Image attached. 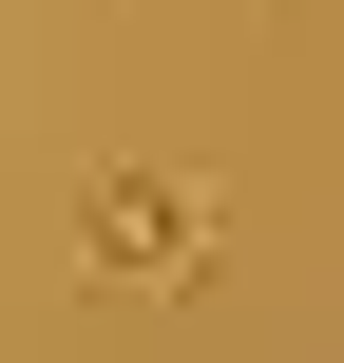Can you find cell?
Instances as JSON below:
<instances>
[{
	"mask_svg": "<svg viewBox=\"0 0 344 363\" xmlns=\"http://www.w3.org/2000/svg\"><path fill=\"white\" fill-rule=\"evenodd\" d=\"M211 249H230V230H211L192 172H96V191H77V268H96V287H211Z\"/></svg>",
	"mask_w": 344,
	"mask_h": 363,
	"instance_id": "cell-1",
	"label": "cell"
}]
</instances>
